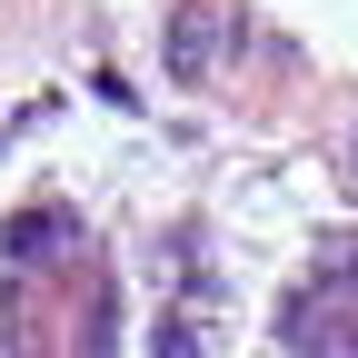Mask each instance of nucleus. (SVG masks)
I'll use <instances>...</instances> for the list:
<instances>
[{"label":"nucleus","mask_w":358,"mask_h":358,"mask_svg":"<svg viewBox=\"0 0 358 358\" xmlns=\"http://www.w3.org/2000/svg\"><path fill=\"white\" fill-rule=\"evenodd\" d=\"M150 358H199V329H189V319H159V329H150Z\"/></svg>","instance_id":"obj_3"},{"label":"nucleus","mask_w":358,"mask_h":358,"mask_svg":"<svg viewBox=\"0 0 358 358\" xmlns=\"http://www.w3.org/2000/svg\"><path fill=\"white\" fill-rule=\"evenodd\" d=\"M40 249H70V219H60V209H50V219H40V209L10 219V259H40Z\"/></svg>","instance_id":"obj_1"},{"label":"nucleus","mask_w":358,"mask_h":358,"mask_svg":"<svg viewBox=\"0 0 358 358\" xmlns=\"http://www.w3.org/2000/svg\"><path fill=\"white\" fill-rule=\"evenodd\" d=\"M209 40H219V30H209V20L189 10V20H179V50H169V70H179V80H189V70L209 60Z\"/></svg>","instance_id":"obj_2"}]
</instances>
